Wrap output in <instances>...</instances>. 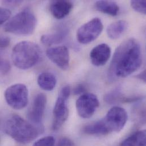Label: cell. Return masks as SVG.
Wrapping results in <instances>:
<instances>
[{
	"label": "cell",
	"mask_w": 146,
	"mask_h": 146,
	"mask_svg": "<svg viewBox=\"0 0 146 146\" xmlns=\"http://www.w3.org/2000/svg\"><path fill=\"white\" fill-rule=\"evenodd\" d=\"M142 63L139 43L134 38H129L116 48L109 68V76L111 79L125 78L136 72Z\"/></svg>",
	"instance_id": "6da1fadb"
},
{
	"label": "cell",
	"mask_w": 146,
	"mask_h": 146,
	"mask_svg": "<svg viewBox=\"0 0 146 146\" xmlns=\"http://www.w3.org/2000/svg\"><path fill=\"white\" fill-rule=\"evenodd\" d=\"M5 133L16 142L21 144L29 143L39 135L40 127L27 122L19 115L13 114L5 124Z\"/></svg>",
	"instance_id": "7a4b0ae2"
},
{
	"label": "cell",
	"mask_w": 146,
	"mask_h": 146,
	"mask_svg": "<svg viewBox=\"0 0 146 146\" xmlns=\"http://www.w3.org/2000/svg\"><path fill=\"white\" fill-rule=\"evenodd\" d=\"M42 55L39 46L33 42L22 41L13 48L11 59L14 66L21 70H28L35 66Z\"/></svg>",
	"instance_id": "3957f363"
},
{
	"label": "cell",
	"mask_w": 146,
	"mask_h": 146,
	"mask_svg": "<svg viewBox=\"0 0 146 146\" xmlns=\"http://www.w3.org/2000/svg\"><path fill=\"white\" fill-rule=\"evenodd\" d=\"M36 18L29 10H23L14 15L4 26L6 32L21 35L32 34L36 28Z\"/></svg>",
	"instance_id": "277c9868"
},
{
	"label": "cell",
	"mask_w": 146,
	"mask_h": 146,
	"mask_svg": "<svg viewBox=\"0 0 146 146\" xmlns=\"http://www.w3.org/2000/svg\"><path fill=\"white\" fill-rule=\"evenodd\" d=\"M71 92V90L69 85L63 87L60 92L53 110L54 120L52 129L54 131L60 129L68 117L69 109L67 106V100Z\"/></svg>",
	"instance_id": "5b68a950"
},
{
	"label": "cell",
	"mask_w": 146,
	"mask_h": 146,
	"mask_svg": "<svg viewBox=\"0 0 146 146\" xmlns=\"http://www.w3.org/2000/svg\"><path fill=\"white\" fill-rule=\"evenodd\" d=\"M4 96L7 104L11 108L16 110H21L27 105L29 92L25 85L15 84L6 89Z\"/></svg>",
	"instance_id": "8992f818"
},
{
	"label": "cell",
	"mask_w": 146,
	"mask_h": 146,
	"mask_svg": "<svg viewBox=\"0 0 146 146\" xmlns=\"http://www.w3.org/2000/svg\"><path fill=\"white\" fill-rule=\"evenodd\" d=\"M103 28L101 20L98 18H94L78 29L76 34L77 40L83 44L92 43L101 34Z\"/></svg>",
	"instance_id": "52a82bcc"
},
{
	"label": "cell",
	"mask_w": 146,
	"mask_h": 146,
	"mask_svg": "<svg viewBox=\"0 0 146 146\" xmlns=\"http://www.w3.org/2000/svg\"><path fill=\"white\" fill-rule=\"evenodd\" d=\"M127 114L122 108L114 106L106 114L103 121L110 133L121 131L127 121Z\"/></svg>",
	"instance_id": "ba28073f"
},
{
	"label": "cell",
	"mask_w": 146,
	"mask_h": 146,
	"mask_svg": "<svg viewBox=\"0 0 146 146\" xmlns=\"http://www.w3.org/2000/svg\"><path fill=\"white\" fill-rule=\"evenodd\" d=\"M99 105L100 102L97 96L90 93L81 94L76 102L77 112L82 118H89L92 117Z\"/></svg>",
	"instance_id": "9c48e42d"
},
{
	"label": "cell",
	"mask_w": 146,
	"mask_h": 146,
	"mask_svg": "<svg viewBox=\"0 0 146 146\" xmlns=\"http://www.w3.org/2000/svg\"><path fill=\"white\" fill-rule=\"evenodd\" d=\"M47 104V97L43 93L38 94L34 98L32 105L27 113L30 123L40 125L42 122Z\"/></svg>",
	"instance_id": "30bf717a"
},
{
	"label": "cell",
	"mask_w": 146,
	"mask_h": 146,
	"mask_svg": "<svg viewBox=\"0 0 146 146\" xmlns=\"http://www.w3.org/2000/svg\"><path fill=\"white\" fill-rule=\"evenodd\" d=\"M46 55L48 58L63 70H66L70 66V54L66 46H58L47 49Z\"/></svg>",
	"instance_id": "8fae6325"
},
{
	"label": "cell",
	"mask_w": 146,
	"mask_h": 146,
	"mask_svg": "<svg viewBox=\"0 0 146 146\" xmlns=\"http://www.w3.org/2000/svg\"><path fill=\"white\" fill-rule=\"evenodd\" d=\"M111 51L109 45L102 43L94 47L90 52V59L92 64L96 67L104 66L109 60Z\"/></svg>",
	"instance_id": "7c38bea8"
},
{
	"label": "cell",
	"mask_w": 146,
	"mask_h": 146,
	"mask_svg": "<svg viewBox=\"0 0 146 146\" xmlns=\"http://www.w3.org/2000/svg\"><path fill=\"white\" fill-rule=\"evenodd\" d=\"M73 4L70 1H54L50 5V11L56 19H60L65 18L71 11Z\"/></svg>",
	"instance_id": "4fadbf2b"
},
{
	"label": "cell",
	"mask_w": 146,
	"mask_h": 146,
	"mask_svg": "<svg viewBox=\"0 0 146 146\" xmlns=\"http://www.w3.org/2000/svg\"><path fill=\"white\" fill-rule=\"evenodd\" d=\"M142 99L139 96H125L122 94L119 89H115L109 93L105 97V100L110 104L117 102H131L140 101Z\"/></svg>",
	"instance_id": "5bb4252c"
},
{
	"label": "cell",
	"mask_w": 146,
	"mask_h": 146,
	"mask_svg": "<svg viewBox=\"0 0 146 146\" xmlns=\"http://www.w3.org/2000/svg\"><path fill=\"white\" fill-rule=\"evenodd\" d=\"M128 23L125 20H119L109 25L106 33L109 38L115 40L119 38L127 30Z\"/></svg>",
	"instance_id": "9a60e30c"
},
{
	"label": "cell",
	"mask_w": 146,
	"mask_h": 146,
	"mask_svg": "<svg viewBox=\"0 0 146 146\" xmlns=\"http://www.w3.org/2000/svg\"><path fill=\"white\" fill-rule=\"evenodd\" d=\"M146 131L145 130L137 131L124 139L119 146H146Z\"/></svg>",
	"instance_id": "2e32d148"
},
{
	"label": "cell",
	"mask_w": 146,
	"mask_h": 146,
	"mask_svg": "<svg viewBox=\"0 0 146 146\" xmlns=\"http://www.w3.org/2000/svg\"><path fill=\"white\" fill-rule=\"evenodd\" d=\"M96 9L100 12L111 16H116L119 11V7L117 3L109 1H98L94 4Z\"/></svg>",
	"instance_id": "e0dca14e"
},
{
	"label": "cell",
	"mask_w": 146,
	"mask_h": 146,
	"mask_svg": "<svg viewBox=\"0 0 146 146\" xmlns=\"http://www.w3.org/2000/svg\"><path fill=\"white\" fill-rule=\"evenodd\" d=\"M38 84L41 89L46 91H51L56 86L57 80L56 76L50 72L40 74L37 80Z\"/></svg>",
	"instance_id": "ac0fdd59"
},
{
	"label": "cell",
	"mask_w": 146,
	"mask_h": 146,
	"mask_svg": "<svg viewBox=\"0 0 146 146\" xmlns=\"http://www.w3.org/2000/svg\"><path fill=\"white\" fill-rule=\"evenodd\" d=\"M83 131L89 135H106L110 132L106 127L103 119L86 125Z\"/></svg>",
	"instance_id": "d6986e66"
},
{
	"label": "cell",
	"mask_w": 146,
	"mask_h": 146,
	"mask_svg": "<svg viewBox=\"0 0 146 146\" xmlns=\"http://www.w3.org/2000/svg\"><path fill=\"white\" fill-rule=\"evenodd\" d=\"M67 34L66 30H61L53 34H44L41 36L42 43L46 46H52L62 42Z\"/></svg>",
	"instance_id": "ffe728a7"
},
{
	"label": "cell",
	"mask_w": 146,
	"mask_h": 146,
	"mask_svg": "<svg viewBox=\"0 0 146 146\" xmlns=\"http://www.w3.org/2000/svg\"><path fill=\"white\" fill-rule=\"evenodd\" d=\"M134 118L138 123H145L146 120V111L145 104H138L133 108Z\"/></svg>",
	"instance_id": "44dd1931"
},
{
	"label": "cell",
	"mask_w": 146,
	"mask_h": 146,
	"mask_svg": "<svg viewBox=\"0 0 146 146\" xmlns=\"http://www.w3.org/2000/svg\"><path fill=\"white\" fill-rule=\"evenodd\" d=\"M130 3L132 8L135 11L144 15L146 14V1L145 0H134L131 1Z\"/></svg>",
	"instance_id": "7402d4cb"
},
{
	"label": "cell",
	"mask_w": 146,
	"mask_h": 146,
	"mask_svg": "<svg viewBox=\"0 0 146 146\" xmlns=\"http://www.w3.org/2000/svg\"><path fill=\"white\" fill-rule=\"evenodd\" d=\"M0 49V73L6 74L11 69V65L9 61L3 56Z\"/></svg>",
	"instance_id": "603a6c76"
},
{
	"label": "cell",
	"mask_w": 146,
	"mask_h": 146,
	"mask_svg": "<svg viewBox=\"0 0 146 146\" xmlns=\"http://www.w3.org/2000/svg\"><path fill=\"white\" fill-rule=\"evenodd\" d=\"M55 140L52 136H46L36 141L33 146H54Z\"/></svg>",
	"instance_id": "cb8c5ba5"
},
{
	"label": "cell",
	"mask_w": 146,
	"mask_h": 146,
	"mask_svg": "<svg viewBox=\"0 0 146 146\" xmlns=\"http://www.w3.org/2000/svg\"><path fill=\"white\" fill-rule=\"evenodd\" d=\"M11 13L6 8L0 7V26L6 22L10 17Z\"/></svg>",
	"instance_id": "d4e9b609"
},
{
	"label": "cell",
	"mask_w": 146,
	"mask_h": 146,
	"mask_svg": "<svg viewBox=\"0 0 146 146\" xmlns=\"http://www.w3.org/2000/svg\"><path fill=\"white\" fill-rule=\"evenodd\" d=\"M57 146H75L73 141L67 137L61 138L58 143Z\"/></svg>",
	"instance_id": "484cf974"
},
{
	"label": "cell",
	"mask_w": 146,
	"mask_h": 146,
	"mask_svg": "<svg viewBox=\"0 0 146 146\" xmlns=\"http://www.w3.org/2000/svg\"><path fill=\"white\" fill-rule=\"evenodd\" d=\"M10 39L7 36L0 35V49H3L10 45Z\"/></svg>",
	"instance_id": "4316f807"
},
{
	"label": "cell",
	"mask_w": 146,
	"mask_h": 146,
	"mask_svg": "<svg viewBox=\"0 0 146 146\" xmlns=\"http://www.w3.org/2000/svg\"><path fill=\"white\" fill-rule=\"evenodd\" d=\"M86 88L85 86L83 85V84H79L76 87H75V88L73 90V93L74 94H84L85 93V91H86Z\"/></svg>",
	"instance_id": "83f0119b"
},
{
	"label": "cell",
	"mask_w": 146,
	"mask_h": 146,
	"mask_svg": "<svg viewBox=\"0 0 146 146\" xmlns=\"http://www.w3.org/2000/svg\"><path fill=\"white\" fill-rule=\"evenodd\" d=\"M136 77L137 78L142 80L143 82H146V70H144L141 73L137 75Z\"/></svg>",
	"instance_id": "f1b7e54d"
},
{
	"label": "cell",
	"mask_w": 146,
	"mask_h": 146,
	"mask_svg": "<svg viewBox=\"0 0 146 146\" xmlns=\"http://www.w3.org/2000/svg\"><path fill=\"white\" fill-rule=\"evenodd\" d=\"M21 1H6L4 2V3L5 4H7V5H15V4H19V3H21Z\"/></svg>",
	"instance_id": "f546056e"
}]
</instances>
